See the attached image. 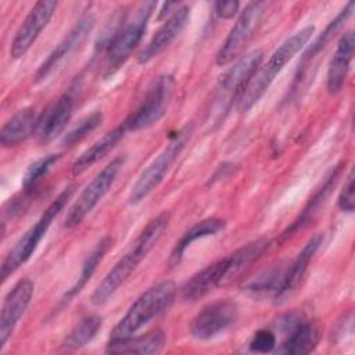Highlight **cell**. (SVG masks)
<instances>
[{"instance_id":"cell-10","label":"cell","mask_w":355,"mask_h":355,"mask_svg":"<svg viewBox=\"0 0 355 355\" xmlns=\"http://www.w3.org/2000/svg\"><path fill=\"white\" fill-rule=\"evenodd\" d=\"M268 7L269 3L266 1H251L244 7L215 55L216 65L225 67L233 62L241 54V51L261 25V21L266 14Z\"/></svg>"},{"instance_id":"cell-3","label":"cell","mask_w":355,"mask_h":355,"mask_svg":"<svg viewBox=\"0 0 355 355\" xmlns=\"http://www.w3.org/2000/svg\"><path fill=\"white\" fill-rule=\"evenodd\" d=\"M176 293L178 287L173 280H162L147 288L114 326L110 338L133 336L151 319L168 311L176 298Z\"/></svg>"},{"instance_id":"cell-17","label":"cell","mask_w":355,"mask_h":355,"mask_svg":"<svg viewBox=\"0 0 355 355\" xmlns=\"http://www.w3.org/2000/svg\"><path fill=\"white\" fill-rule=\"evenodd\" d=\"M288 262L290 261H280L262 270L243 284V291L255 298L270 297L279 302L286 283Z\"/></svg>"},{"instance_id":"cell-26","label":"cell","mask_w":355,"mask_h":355,"mask_svg":"<svg viewBox=\"0 0 355 355\" xmlns=\"http://www.w3.org/2000/svg\"><path fill=\"white\" fill-rule=\"evenodd\" d=\"M320 329L318 323L309 320H301L283 343L280 352L287 355H305L312 352L320 341Z\"/></svg>"},{"instance_id":"cell-14","label":"cell","mask_w":355,"mask_h":355,"mask_svg":"<svg viewBox=\"0 0 355 355\" xmlns=\"http://www.w3.org/2000/svg\"><path fill=\"white\" fill-rule=\"evenodd\" d=\"M35 284L29 279L19 280L6 295L0 313V349H3L14 333L19 319L33 297Z\"/></svg>"},{"instance_id":"cell-12","label":"cell","mask_w":355,"mask_h":355,"mask_svg":"<svg viewBox=\"0 0 355 355\" xmlns=\"http://www.w3.org/2000/svg\"><path fill=\"white\" fill-rule=\"evenodd\" d=\"M57 10V1L54 0H43L37 1L19 28L17 29L14 39L10 46V55L12 58H21L26 54V51L32 47V44L39 37L40 32L47 26L50 19L53 18Z\"/></svg>"},{"instance_id":"cell-18","label":"cell","mask_w":355,"mask_h":355,"mask_svg":"<svg viewBox=\"0 0 355 355\" xmlns=\"http://www.w3.org/2000/svg\"><path fill=\"white\" fill-rule=\"evenodd\" d=\"M227 269V257L208 265L202 270L193 275L180 288L182 300L194 302L205 297L215 287L222 286Z\"/></svg>"},{"instance_id":"cell-22","label":"cell","mask_w":355,"mask_h":355,"mask_svg":"<svg viewBox=\"0 0 355 355\" xmlns=\"http://www.w3.org/2000/svg\"><path fill=\"white\" fill-rule=\"evenodd\" d=\"M126 129L121 123L119 126L114 128L112 130L107 132L101 139H98L94 144H92L89 148H86L71 165V173L73 176L82 175L85 171H87L90 166H93L96 162H98L101 158H104L125 136Z\"/></svg>"},{"instance_id":"cell-9","label":"cell","mask_w":355,"mask_h":355,"mask_svg":"<svg viewBox=\"0 0 355 355\" xmlns=\"http://www.w3.org/2000/svg\"><path fill=\"white\" fill-rule=\"evenodd\" d=\"M175 79L172 75L158 76L147 89L139 107L123 121L126 132H137L157 123L166 112L172 100Z\"/></svg>"},{"instance_id":"cell-11","label":"cell","mask_w":355,"mask_h":355,"mask_svg":"<svg viewBox=\"0 0 355 355\" xmlns=\"http://www.w3.org/2000/svg\"><path fill=\"white\" fill-rule=\"evenodd\" d=\"M239 318V306L230 300H218L205 305L190 323V334L197 340H209L229 329Z\"/></svg>"},{"instance_id":"cell-30","label":"cell","mask_w":355,"mask_h":355,"mask_svg":"<svg viewBox=\"0 0 355 355\" xmlns=\"http://www.w3.org/2000/svg\"><path fill=\"white\" fill-rule=\"evenodd\" d=\"M354 7H355V3L354 1H348L347 6L338 12V15L329 22V25L324 28V31L322 32V35H319L316 37V40L309 46V49L305 51L304 57H302V61L301 64H305L308 62L309 60H312L320 50L324 49V46L333 39V36L341 29V26L347 22V19L351 17L352 11H354Z\"/></svg>"},{"instance_id":"cell-33","label":"cell","mask_w":355,"mask_h":355,"mask_svg":"<svg viewBox=\"0 0 355 355\" xmlns=\"http://www.w3.org/2000/svg\"><path fill=\"white\" fill-rule=\"evenodd\" d=\"M276 347V336L273 331L261 329L254 333L248 343V349L255 354H268Z\"/></svg>"},{"instance_id":"cell-25","label":"cell","mask_w":355,"mask_h":355,"mask_svg":"<svg viewBox=\"0 0 355 355\" xmlns=\"http://www.w3.org/2000/svg\"><path fill=\"white\" fill-rule=\"evenodd\" d=\"M111 245H112V239L110 236H105L93 247V250L89 252L85 262L82 263L80 275L78 276L76 282L61 297V300L58 302V306H57V309H58L57 312H60V309H62L65 305H68L85 288V286L87 284V282L90 280V277L96 272L98 263L103 261L104 255L107 254V251L110 250Z\"/></svg>"},{"instance_id":"cell-23","label":"cell","mask_w":355,"mask_h":355,"mask_svg":"<svg viewBox=\"0 0 355 355\" xmlns=\"http://www.w3.org/2000/svg\"><path fill=\"white\" fill-rule=\"evenodd\" d=\"M343 171V164L336 165L330 173L326 176L324 182L320 184V187L316 189V191L313 193V196L309 198L308 204L305 205V208L302 209V212L300 214V216L290 225V227H287V230H284L282 233V240H286L288 237H291L297 230H300L301 227H304L312 218L313 215L319 211V208L323 205V202L326 201V198L329 197L330 191L333 190V187L336 186L340 175Z\"/></svg>"},{"instance_id":"cell-21","label":"cell","mask_w":355,"mask_h":355,"mask_svg":"<svg viewBox=\"0 0 355 355\" xmlns=\"http://www.w3.org/2000/svg\"><path fill=\"white\" fill-rule=\"evenodd\" d=\"M39 114L35 108H22L14 114L0 130V143L3 147H14L36 132Z\"/></svg>"},{"instance_id":"cell-19","label":"cell","mask_w":355,"mask_h":355,"mask_svg":"<svg viewBox=\"0 0 355 355\" xmlns=\"http://www.w3.org/2000/svg\"><path fill=\"white\" fill-rule=\"evenodd\" d=\"M354 47H355L354 33L351 31L345 32L341 36L327 68L326 86H327V92L333 96L340 93L344 87V83L349 71V65L354 57Z\"/></svg>"},{"instance_id":"cell-27","label":"cell","mask_w":355,"mask_h":355,"mask_svg":"<svg viewBox=\"0 0 355 355\" xmlns=\"http://www.w3.org/2000/svg\"><path fill=\"white\" fill-rule=\"evenodd\" d=\"M226 226V222L220 218H208L204 219L198 223H196L194 226H191L189 230L184 232V234L180 237V240L175 244L171 255H169V265L175 266L179 265L186 250L197 240L208 237V236H214L216 233H219L220 230H223Z\"/></svg>"},{"instance_id":"cell-34","label":"cell","mask_w":355,"mask_h":355,"mask_svg":"<svg viewBox=\"0 0 355 355\" xmlns=\"http://www.w3.org/2000/svg\"><path fill=\"white\" fill-rule=\"evenodd\" d=\"M355 184H354V171H349L348 176H347V180L338 194V200H337V204H338V208L343 211V212H348V214H352L354 209H355Z\"/></svg>"},{"instance_id":"cell-35","label":"cell","mask_w":355,"mask_h":355,"mask_svg":"<svg viewBox=\"0 0 355 355\" xmlns=\"http://www.w3.org/2000/svg\"><path fill=\"white\" fill-rule=\"evenodd\" d=\"M240 3L236 0H230V1H218L215 3V11L218 14L219 18L222 19H230L236 15L237 10H239Z\"/></svg>"},{"instance_id":"cell-8","label":"cell","mask_w":355,"mask_h":355,"mask_svg":"<svg viewBox=\"0 0 355 355\" xmlns=\"http://www.w3.org/2000/svg\"><path fill=\"white\" fill-rule=\"evenodd\" d=\"M123 164H125V155H118V157L112 158L92 179V182L82 190L79 197L75 200V202L67 211V215L62 220L64 229L76 227L93 211V208L103 200V197L112 187Z\"/></svg>"},{"instance_id":"cell-16","label":"cell","mask_w":355,"mask_h":355,"mask_svg":"<svg viewBox=\"0 0 355 355\" xmlns=\"http://www.w3.org/2000/svg\"><path fill=\"white\" fill-rule=\"evenodd\" d=\"M73 112V97L62 94L40 115L36 126V136L40 143H49L62 133Z\"/></svg>"},{"instance_id":"cell-2","label":"cell","mask_w":355,"mask_h":355,"mask_svg":"<svg viewBox=\"0 0 355 355\" xmlns=\"http://www.w3.org/2000/svg\"><path fill=\"white\" fill-rule=\"evenodd\" d=\"M313 32L315 26L312 25H308L301 31L295 32L270 54L265 64L259 65L237 101V107L241 112H247L261 100V97L273 83L275 78L280 73L286 64H288L294 58V55L308 43Z\"/></svg>"},{"instance_id":"cell-24","label":"cell","mask_w":355,"mask_h":355,"mask_svg":"<svg viewBox=\"0 0 355 355\" xmlns=\"http://www.w3.org/2000/svg\"><path fill=\"white\" fill-rule=\"evenodd\" d=\"M323 241V236L322 234H313L302 247V250L297 254V257L288 262V268H287V276H286V283H284V288L280 297V301L286 300L287 297H290L297 287L301 284L309 262L312 261L313 255L316 254V251L319 250L320 244Z\"/></svg>"},{"instance_id":"cell-31","label":"cell","mask_w":355,"mask_h":355,"mask_svg":"<svg viewBox=\"0 0 355 355\" xmlns=\"http://www.w3.org/2000/svg\"><path fill=\"white\" fill-rule=\"evenodd\" d=\"M103 122V114L100 111H94L90 115L82 118L73 128H71L61 140V144L64 147H73L79 141H82L89 133H92L94 129H97Z\"/></svg>"},{"instance_id":"cell-36","label":"cell","mask_w":355,"mask_h":355,"mask_svg":"<svg viewBox=\"0 0 355 355\" xmlns=\"http://www.w3.org/2000/svg\"><path fill=\"white\" fill-rule=\"evenodd\" d=\"M232 166H234L233 164H230V162H225V164H222V165H219V168L215 171V173L211 176V179H209V183H214V182H216L218 179H220V178H225L233 168Z\"/></svg>"},{"instance_id":"cell-15","label":"cell","mask_w":355,"mask_h":355,"mask_svg":"<svg viewBox=\"0 0 355 355\" xmlns=\"http://www.w3.org/2000/svg\"><path fill=\"white\" fill-rule=\"evenodd\" d=\"M189 7L180 6L165 22L161 25V28L154 33L151 40L146 44V47L139 53L137 62L139 64H147L155 57H158L166 47L171 46V43L178 37V35L183 31L189 21Z\"/></svg>"},{"instance_id":"cell-28","label":"cell","mask_w":355,"mask_h":355,"mask_svg":"<svg viewBox=\"0 0 355 355\" xmlns=\"http://www.w3.org/2000/svg\"><path fill=\"white\" fill-rule=\"evenodd\" d=\"M269 245H270V241L268 239H259L245 244L244 247L239 248L233 254L227 255V269H226L222 286L229 284L237 276H240L244 269H247L269 248Z\"/></svg>"},{"instance_id":"cell-20","label":"cell","mask_w":355,"mask_h":355,"mask_svg":"<svg viewBox=\"0 0 355 355\" xmlns=\"http://www.w3.org/2000/svg\"><path fill=\"white\" fill-rule=\"evenodd\" d=\"M166 337L162 330H153L141 336L110 338L105 347L107 354H139L151 355L162 351Z\"/></svg>"},{"instance_id":"cell-7","label":"cell","mask_w":355,"mask_h":355,"mask_svg":"<svg viewBox=\"0 0 355 355\" xmlns=\"http://www.w3.org/2000/svg\"><path fill=\"white\" fill-rule=\"evenodd\" d=\"M193 125L187 123L182 129H179L175 136L169 140V143L158 153V155L147 165V168L143 169V172L139 175L137 180L133 183L128 201L132 205L140 204L154 189L158 187V184L164 180L166 172L175 162V159L179 157V154L183 151V148L187 146L193 136Z\"/></svg>"},{"instance_id":"cell-4","label":"cell","mask_w":355,"mask_h":355,"mask_svg":"<svg viewBox=\"0 0 355 355\" xmlns=\"http://www.w3.org/2000/svg\"><path fill=\"white\" fill-rule=\"evenodd\" d=\"M155 7V1H144L139 4L129 17L122 19L121 25L105 44V76L116 72L139 46Z\"/></svg>"},{"instance_id":"cell-6","label":"cell","mask_w":355,"mask_h":355,"mask_svg":"<svg viewBox=\"0 0 355 355\" xmlns=\"http://www.w3.org/2000/svg\"><path fill=\"white\" fill-rule=\"evenodd\" d=\"M263 60V51L251 50L241 55L219 79L215 90L211 116L215 122L223 119L234 101H239L252 75L257 72Z\"/></svg>"},{"instance_id":"cell-5","label":"cell","mask_w":355,"mask_h":355,"mask_svg":"<svg viewBox=\"0 0 355 355\" xmlns=\"http://www.w3.org/2000/svg\"><path fill=\"white\" fill-rule=\"evenodd\" d=\"M75 191L73 186L65 187L55 200L46 208V211L40 215V218L36 220L35 225H32L25 234L14 244V247L8 251L6 255L3 263H1V282L4 283L21 265H24L36 251L39 243L46 236L49 227L51 226L53 220L57 218V215L62 211L68 200L72 197Z\"/></svg>"},{"instance_id":"cell-1","label":"cell","mask_w":355,"mask_h":355,"mask_svg":"<svg viewBox=\"0 0 355 355\" xmlns=\"http://www.w3.org/2000/svg\"><path fill=\"white\" fill-rule=\"evenodd\" d=\"M169 223V214L162 212L153 218L146 227L139 233L135 241L130 244L128 251L115 262V265L108 270L104 279L100 282L97 288L90 297L93 305L105 304L116 290L126 282V279L135 272L139 263L148 255V252L155 247V244L162 237Z\"/></svg>"},{"instance_id":"cell-13","label":"cell","mask_w":355,"mask_h":355,"mask_svg":"<svg viewBox=\"0 0 355 355\" xmlns=\"http://www.w3.org/2000/svg\"><path fill=\"white\" fill-rule=\"evenodd\" d=\"M96 18L92 12H87L79 18V21L72 26V29L61 39V42L54 47L49 57L42 62L35 73V82L44 80L54 69L65 61L75 50L86 40V37L93 31Z\"/></svg>"},{"instance_id":"cell-32","label":"cell","mask_w":355,"mask_h":355,"mask_svg":"<svg viewBox=\"0 0 355 355\" xmlns=\"http://www.w3.org/2000/svg\"><path fill=\"white\" fill-rule=\"evenodd\" d=\"M61 158V154H47L35 162L29 165L26 169L24 179H22V187L25 191L32 190L47 173L49 171L57 164V161Z\"/></svg>"},{"instance_id":"cell-29","label":"cell","mask_w":355,"mask_h":355,"mask_svg":"<svg viewBox=\"0 0 355 355\" xmlns=\"http://www.w3.org/2000/svg\"><path fill=\"white\" fill-rule=\"evenodd\" d=\"M101 323L103 319L98 315H89L83 318L72 327V330L64 338V341L61 343L62 348L67 351H75L85 347L96 337L101 327Z\"/></svg>"}]
</instances>
